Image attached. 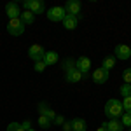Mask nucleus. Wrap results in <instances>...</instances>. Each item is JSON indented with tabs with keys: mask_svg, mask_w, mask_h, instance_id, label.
<instances>
[{
	"mask_svg": "<svg viewBox=\"0 0 131 131\" xmlns=\"http://www.w3.org/2000/svg\"><path fill=\"white\" fill-rule=\"evenodd\" d=\"M122 114H124V108H122L121 100L110 98V100L105 103V115H107L108 119H119Z\"/></svg>",
	"mask_w": 131,
	"mask_h": 131,
	"instance_id": "nucleus-1",
	"label": "nucleus"
},
{
	"mask_svg": "<svg viewBox=\"0 0 131 131\" xmlns=\"http://www.w3.org/2000/svg\"><path fill=\"white\" fill-rule=\"evenodd\" d=\"M25 25H23V21L19 19V18H16V19H9V23H7V31H9V35H12V37H19V35H23L25 33Z\"/></svg>",
	"mask_w": 131,
	"mask_h": 131,
	"instance_id": "nucleus-2",
	"label": "nucleus"
},
{
	"mask_svg": "<svg viewBox=\"0 0 131 131\" xmlns=\"http://www.w3.org/2000/svg\"><path fill=\"white\" fill-rule=\"evenodd\" d=\"M67 18V12L61 5H56V7H51L47 10V19L52 21V23H63V19Z\"/></svg>",
	"mask_w": 131,
	"mask_h": 131,
	"instance_id": "nucleus-3",
	"label": "nucleus"
},
{
	"mask_svg": "<svg viewBox=\"0 0 131 131\" xmlns=\"http://www.w3.org/2000/svg\"><path fill=\"white\" fill-rule=\"evenodd\" d=\"M23 7H25V10L33 12L35 16H37V14H42V12L46 10V5H44L42 0H25V2H23Z\"/></svg>",
	"mask_w": 131,
	"mask_h": 131,
	"instance_id": "nucleus-4",
	"label": "nucleus"
},
{
	"mask_svg": "<svg viewBox=\"0 0 131 131\" xmlns=\"http://www.w3.org/2000/svg\"><path fill=\"white\" fill-rule=\"evenodd\" d=\"M44 54H46V51H44V47L39 46V44H33V46H30V49H28V58H30L33 63L42 61L44 60Z\"/></svg>",
	"mask_w": 131,
	"mask_h": 131,
	"instance_id": "nucleus-5",
	"label": "nucleus"
},
{
	"mask_svg": "<svg viewBox=\"0 0 131 131\" xmlns=\"http://www.w3.org/2000/svg\"><path fill=\"white\" fill-rule=\"evenodd\" d=\"M114 58L115 60H129L131 58V47L126 44H117L114 49Z\"/></svg>",
	"mask_w": 131,
	"mask_h": 131,
	"instance_id": "nucleus-6",
	"label": "nucleus"
},
{
	"mask_svg": "<svg viewBox=\"0 0 131 131\" xmlns=\"http://www.w3.org/2000/svg\"><path fill=\"white\" fill-rule=\"evenodd\" d=\"M75 68L81 72L82 75H84V79L88 77V72L91 70V60L88 56H81V58H77L75 60Z\"/></svg>",
	"mask_w": 131,
	"mask_h": 131,
	"instance_id": "nucleus-7",
	"label": "nucleus"
},
{
	"mask_svg": "<svg viewBox=\"0 0 131 131\" xmlns=\"http://www.w3.org/2000/svg\"><path fill=\"white\" fill-rule=\"evenodd\" d=\"M63 9H65V12H67L68 16H79V14H81V9H82V4L79 0H68V2L63 5Z\"/></svg>",
	"mask_w": 131,
	"mask_h": 131,
	"instance_id": "nucleus-8",
	"label": "nucleus"
},
{
	"mask_svg": "<svg viewBox=\"0 0 131 131\" xmlns=\"http://www.w3.org/2000/svg\"><path fill=\"white\" fill-rule=\"evenodd\" d=\"M91 79L96 82V84H103V82L108 81V70H105L103 67H100V68L93 70V73H91Z\"/></svg>",
	"mask_w": 131,
	"mask_h": 131,
	"instance_id": "nucleus-9",
	"label": "nucleus"
},
{
	"mask_svg": "<svg viewBox=\"0 0 131 131\" xmlns=\"http://www.w3.org/2000/svg\"><path fill=\"white\" fill-rule=\"evenodd\" d=\"M5 14H7L9 19H16V18H19V16H21L19 5H18L16 2H9V4H5Z\"/></svg>",
	"mask_w": 131,
	"mask_h": 131,
	"instance_id": "nucleus-10",
	"label": "nucleus"
},
{
	"mask_svg": "<svg viewBox=\"0 0 131 131\" xmlns=\"http://www.w3.org/2000/svg\"><path fill=\"white\" fill-rule=\"evenodd\" d=\"M65 79H67V82H70V84H75V82H81L84 79V75L77 68H73V70L65 72Z\"/></svg>",
	"mask_w": 131,
	"mask_h": 131,
	"instance_id": "nucleus-11",
	"label": "nucleus"
},
{
	"mask_svg": "<svg viewBox=\"0 0 131 131\" xmlns=\"http://www.w3.org/2000/svg\"><path fill=\"white\" fill-rule=\"evenodd\" d=\"M39 110H40V115H46V117H49L52 122H54L56 115H58V114L52 110V108H49V105H47L46 101H40V103H39Z\"/></svg>",
	"mask_w": 131,
	"mask_h": 131,
	"instance_id": "nucleus-12",
	"label": "nucleus"
},
{
	"mask_svg": "<svg viewBox=\"0 0 131 131\" xmlns=\"http://www.w3.org/2000/svg\"><path fill=\"white\" fill-rule=\"evenodd\" d=\"M60 60V56H58V52L56 51H46V54H44V63H46V67H51V65H56Z\"/></svg>",
	"mask_w": 131,
	"mask_h": 131,
	"instance_id": "nucleus-13",
	"label": "nucleus"
},
{
	"mask_svg": "<svg viewBox=\"0 0 131 131\" xmlns=\"http://www.w3.org/2000/svg\"><path fill=\"white\" fill-rule=\"evenodd\" d=\"M77 25H79V16H68L67 14V18L63 19V26L67 30H75Z\"/></svg>",
	"mask_w": 131,
	"mask_h": 131,
	"instance_id": "nucleus-14",
	"label": "nucleus"
},
{
	"mask_svg": "<svg viewBox=\"0 0 131 131\" xmlns=\"http://www.w3.org/2000/svg\"><path fill=\"white\" fill-rule=\"evenodd\" d=\"M19 19L23 21V25H25V26H28V25H31V23L35 21V14L30 12V10H23V12H21V16H19Z\"/></svg>",
	"mask_w": 131,
	"mask_h": 131,
	"instance_id": "nucleus-15",
	"label": "nucleus"
},
{
	"mask_svg": "<svg viewBox=\"0 0 131 131\" xmlns=\"http://www.w3.org/2000/svg\"><path fill=\"white\" fill-rule=\"evenodd\" d=\"M72 122V131H86V121L84 119H81V117H75L73 121H70Z\"/></svg>",
	"mask_w": 131,
	"mask_h": 131,
	"instance_id": "nucleus-16",
	"label": "nucleus"
},
{
	"mask_svg": "<svg viewBox=\"0 0 131 131\" xmlns=\"http://www.w3.org/2000/svg\"><path fill=\"white\" fill-rule=\"evenodd\" d=\"M107 129H108V131H122V129H124V126L121 124L119 119H110V121L107 122Z\"/></svg>",
	"mask_w": 131,
	"mask_h": 131,
	"instance_id": "nucleus-17",
	"label": "nucleus"
},
{
	"mask_svg": "<svg viewBox=\"0 0 131 131\" xmlns=\"http://www.w3.org/2000/svg\"><path fill=\"white\" fill-rule=\"evenodd\" d=\"M115 58H114V56H105V58H103V63H101V67H103V68H105V70H112V68H114V67H115Z\"/></svg>",
	"mask_w": 131,
	"mask_h": 131,
	"instance_id": "nucleus-18",
	"label": "nucleus"
},
{
	"mask_svg": "<svg viewBox=\"0 0 131 131\" xmlns=\"http://www.w3.org/2000/svg\"><path fill=\"white\" fill-rule=\"evenodd\" d=\"M52 124H54V122L51 121L49 117H46V115H39V126H40L42 129H49Z\"/></svg>",
	"mask_w": 131,
	"mask_h": 131,
	"instance_id": "nucleus-19",
	"label": "nucleus"
},
{
	"mask_svg": "<svg viewBox=\"0 0 131 131\" xmlns=\"http://www.w3.org/2000/svg\"><path fill=\"white\" fill-rule=\"evenodd\" d=\"M119 121H121V124L124 126V128H128V129H129V128H131V114L124 112V114L121 115V119H119Z\"/></svg>",
	"mask_w": 131,
	"mask_h": 131,
	"instance_id": "nucleus-20",
	"label": "nucleus"
},
{
	"mask_svg": "<svg viewBox=\"0 0 131 131\" xmlns=\"http://www.w3.org/2000/svg\"><path fill=\"white\" fill-rule=\"evenodd\" d=\"M119 93H121L122 98H128V96H131V84H122L121 89H119Z\"/></svg>",
	"mask_w": 131,
	"mask_h": 131,
	"instance_id": "nucleus-21",
	"label": "nucleus"
},
{
	"mask_svg": "<svg viewBox=\"0 0 131 131\" xmlns=\"http://www.w3.org/2000/svg\"><path fill=\"white\" fill-rule=\"evenodd\" d=\"M75 68V60H72V58H67V60L63 61V70L68 72V70H73Z\"/></svg>",
	"mask_w": 131,
	"mask_h": 131,
	"instance_id": "nucleus-22",
	"label": "nucleus"
},
{
	"mask_svg": "<svg viewBox=\"0 0 131 131\" xmlns=\"http://www.w3.org/2000/svg\"><path fill=\"white\" fill-rule=\"evenodd\" d=\"M122 108H124V112H131V96H128V98H122Z\"/></svg>",
	"mask_w": 131,
	"mask_h": 131,
	"instance_id": "nucleus-23",
	"label": "nucleus"
},
{
	"mask_svg": "<svg viewBox=\"0 0 131 131\" xmlns=\"http://www.w3.org/2000/svg\"><path fill=\"white\" fill-rule=\"evenodd\" d=\"M7 131H25V129H23L21 122H10L7 126Z\"/></svg>",
	"mask_w": 131,
	"mask_h": 131,
	"instance_id": "nucleus-24",
	"label": "nucleus"
},
{
	"mask_svg": "<svg viewBox=\"0 0 131 131\" xmlns=\"http://www.w3.org/2000/svg\"><path fill=\"white\" fill-rule=\"evenodd\" d=\"M33 70L37 72V73H42V72L46 70V63H44V61H37V63L33 65Z\"/></svg>",
	"mask_w": 131,
	"mask_h": 131,
	"instance_id": "nucleus-25",
	"label": "nucleus"
},
{
	"mask_svg": "<svg viewBox=\"0 0 131 131\" xmlns=\"http://www.w3.org/2000/svg\"><path fill=\"white\" fill-rule=\"evenodd\" d=\"M122 79H124V84H131V68H126L122 72Z\"/></svg>",
	"mask_w": 131,
	"mask_h": 131,
	"instance_id": "nucleus-26",
	"label": "nucleus"
},
{
	"mask_svg": "<svg viewBox=\"0 0 131 131\" xmlns=\"http://www.w3.org/2000/svg\"><path fill=\"white\" fill-rule=\"evenodd\" d=\"M63 122H65V117H63V115H56L54 124H56V126H63Z\"/></svg>",
	"mask_w": 131,
	"mask_h": 131,
	"instance_id": "nucleus-27",
	"label": "nucleus"
},
{
	"mask_svg": "<svg viewBox=\"0 0 131 131\" xmlns=\"http://www.w3.org/2000/svg\"><path fill=\"white\" fill-rule=\"evenodd\" d=\"M61 129H63V131H72V122L65 121V122H63V126H61Z\"/></svg>",
	"mask_w": 131,
	"mask_h": 131,
	"instance_id": "nucleus-28",
	"label": "nucleus"
},
{
	"mask_svg": "<svg viewBox=\"0 0 131 131\" xmlns=\"http://www.w3.org/2000/svg\"><path fill=\"white\" fill-rule=\"evenodd\" d=\"M21 126H23V129H25V131L31 129V122L30 121H23V122H21Z\"/></svg>",
	"mask_w": 131,
	"mask_h": 131,
	"instance_id": "nucleus-29",
	"label": "nucleus"
},
{
	"mask_svg": "<svg viewBox=\"0 0 131 131\" xmlns=\"http://www.w3.org/2000/svg\"><path fill=\"white\" fill-rule=\"evenodd\" d=\"M96 131H108V129H107V122H103V124H101V126H100Z\"/></svg>",
	"mask_w": 131,
	"mask_h": 131,
	"instance_id": "nucleus-30",
	"label": "nucleus"
},
{
	"mask_svg": "<svg viewBox=\"0 0 131 131\" xmlns=\"http://www.w3.org/2000/svg\"><path fill=\"white\" fill-rule=\"evenodd\" d=\"M28 131H35V129H28Z\"/></svg>",
	"mask_w": 131,
	"mask_h": 131,
	"instance_id": "nucleus-31",
	"label": "nucleus"
},
{
	"mask_svg": "<svg viewBox=\"0 0 131 131\" xmlns=\"http://www.w3.org/2000/svg\"><path fill=\"white\" fill-rule=\"evenodd\" d=\"M128 131H131V128H129V129H128Z\"/></svg>",
	"mask_w": 131,
	"mask_h": 131,
	"instance_id": "nucleus-32",
	"label": "nucleus"
},
{
	"mask_svg": "<svg viewBox=\"0 0 131 131\" xmlns=\"http://www.w3.org/2000/svg\"><path fill=\"white\" fill-rule=\"evenodd\" d=\"M128 114H131V112H128Z\"/></svg>",
	"mask_w": 131,
	"mask_h": 131,
	"instance_id": "nucleus-33",
	"label": "nucleus"
}]
</instances>
